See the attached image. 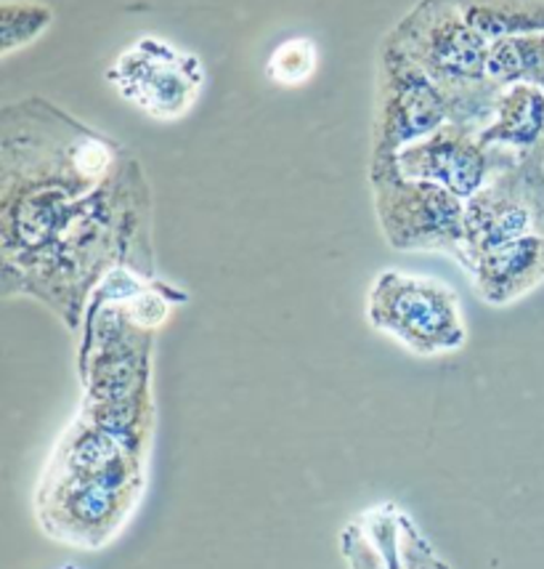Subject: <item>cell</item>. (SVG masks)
<instances>
[{
	"label": "cell",
	"instance_id": "obj_1",
	"mask_svg": "<svg viewBox=\"0 0 544 569\" xmlns=\"http://www.w3.org/2000/svg\"><path fill=\"white\" fill-rule=\"evenodd\" d=\"M158 277L152 184L93 126L27 97L0 110V293L32 298L70 333L109 274Z\"/></svg>",
	"mask_w": 544,
	"mask_h": 569
},
{
	"label": "cell",
	"instance_id": "obj_2",
	"mask_svg": "<svg viewBox=\"0 0 544 569\" xmlns=\"http://www.w3.org/2000/svg\"><path fill=\"white\" fill-rule=\"evenodd\" d=\"M147 463L112 433L74 416L40 471L38 527L61 546L83 551L109 546L144 498Z\"/></svg>",
	"mask_w": 544,
	"mask_h": 569
},
{
	"label": "cell",
	"instance_id": "obj_3",
	"mask_svg": "<svg viewBox=\"0 0 544 569\" xmlns=\"http://www.w3.org/2000/svg\"><path fill=\"white\" fill-rule=\"evenodd\" d=\"M385 36L444 91L452 123L484 128L500 91L488 80L492 43L454 0H417Z\"/></svg>",
	"mask_w": 544,
	"mask_h": 569
},
{
	"label": "cell",
	"instance_id": "obj_4",
	"mask_svg": "<svg viewBox=\"0 0 544 569\" xmlns=\"http://www.w3.org/2000/svg\"><path fill=\"white\" fill-rule=\"evenodd\" d=\"M364 317L414 357L454 355L467 343L457 290L439 277L383 269L366 290Z\"/></svg>",
	"mask_w": 544,
	"mask_h": 569
},
{
	"label": "cell",
	"instance_id": "obj_5",
	"mask_svg": "<svg viewBox=\"0 0 544 569\" xmlns=\"http://www.w3.org/2000/svg\"><path fill=\"white\" fill-rule=\"evenodd\" d=\"M377 227L399 253L465 256V200L431 181L410 179L396 162L366 168Z\"/></svg>",
	"mask_w": 544,
	"mask_h": 569
},
{
	"label": "cell",
	"instance_id": "obj_6",
	"mask_svg": "<svg viewBox=\"0 0 544 569\" xmlns=\"http://www.w3.org/2000/svg\"><path fill=\"white\" fill-rule=\"evenodd\" d=\"M446 123L452 112L444 91L385 36L377 49L370 166L396 162L406 147Z\"/></svg>",
	"mask_w": 544,
	"mask_h": 569
},
{
	"label": "cell",
	"instance_id": "obj_7",
	"mask_svg": "<svg viewBox=\"0 0 544 569\" xmlns=\"http://www.w3.org/2000/svg\"><path fill=\"white\" fill-rule=\"evenodd\" d=\"M112 91L158 123L187 118L205 88V67L197 53L175 49L162 38H141L107 70Z\"/></svg>",
	"mask_w": 544,
	"mask_h": 569
},
{
	"label": "cell",
	"instance_id": "obj_8",
	"mask_svg": "<svg viewBox=\"0 0 544 569\" xmlns=\"http://www.w3.org/2000/svg\"><path fill=\"white\" fill-rule=\"evenodd\" d=\"M544 234V160H518L500 168L465 200V256Z\"/></svg>",
	"mask_w": 544,
	"mask_h": 569
},
{
	"label": "cell",
	"instance_id": "obj_9",
	"mask_svg": "<svg viewBox=\"0 0 544 569\" xmlns=\"http://www.w3.org/2000/svg\"><path fill=\"white\" fill-rule=\"evenodd\" d=\"M340 553L349 569H452L417 521L391 500L364 508L343 527Z\"/></svg>",
	"mask_w": 544,
	"mask_h": 569
},
{
	"label": "cell",
	"instance_id": "obj_10",
	"mask_svg": "<svg viewBox=\"0 0 544 569\" xmlns=\"http://www.w3.org/2000/svg\"><path fill=\"white\" fill-rule=\"evenodd\" d=\"M510 162L513 160L500 158L484 147L478 133L457 123L441 126L439 131L414 141L396 158L401 173L444 187L460 200H471L500 168Z\"/></svg>",
	"mask_w": 544,
	"mask_h": 569
},
{
	"label": "cell",
	"instance_id": "obj_11",
	"mask_svg": "<svg viewBox=\"0 0 544 569\" xmlns=\"http://www.w3.org/2000/svg\"><path fill=\"white\" fill-rule=\"evenodd\" d=\"M462 272L488 307H510L544 284V234L502 242L467 256Z\"/></svg>",
	"mask_w": 544,
	"mask_h": 569
},
{
	"label": "cell",
	"instance_id": "obj_12",
	"mask_svg": "<svg viewBox=\"0 0 544 569\" xmlns=\"http://www.w3.org/2000/svg\"><path fill=\"white\" fill-rule=\"evenodd\" d=\"M478 139L505 160H544L542 88L526 83L500 88Z\"/></svg>",
	"mask_w": 544,
	"mask_h": 569
},
{
	"label": "cell",
	"instance_id": "obj_13",
	"mask_svg": "<svg viewBox=\"0 0 544 569\" xmlns=\"http://www.w3.org/2000/svg\"><path fill=\"white\" fill-rule=\"evenodd\" d=\"M488 43L544 32V0H454Z\"/></svg>",
	"mask_w": 544,
	"mask_h": 569
},
{
	"label": "cell",
	"instance_id": "obj_14",
	"mask_svg": "<svg viewBox=\"0 0 544 569\" xmlns=\"http://www.w3.org/2000/svg\"><path fill=\"white\" fill-rule=\"evenodd\" d=\"M488 80L496 88L526 83L544 91V32L502 38L488 51Z\"/></svg>",
	"mask_w": 544,
	"mask_h": 569
},
{
	"label": "cell",
	"instance_id": "obj_15",
	"mask_svg": "<svg viewBox=\"0 0 544 569\" xmlns=\"http://www.w3.org/2000/svg\"><path fill=\"white\" fill-rule=\"evenodd\" d=\"M53 24V9L40 0H3L0 3V59L32 46Z\"/></svg>",
	"mask_w": 544,
	"mask_h": 569
},
{
	"label": "cell",
	"instance_id": "obj_16",
	"mask_svg": "<svg viewBox=\"0 0 544 569\" xmlns=\"http://www.w3.org/2000/svg\"><path fill=\"white\" fill-rule=\"evenodd\" d=\"M316 46L305 38H292L271 53L266 64V78L274 86L301 88L316 72Z\"/></svg>",
	"mask_w": 544,
	"mask_h": 569
},
{
	"label": "cell",
	"instance_id": "obj_17",
	"mask_svg": "<svg viewBox=\"0 0 544 569\" xmlns=\"http://www.w3.org/2000/svg\"><path fill=\"white\" fill-rule=\"evenodd\" d=\"M61 569H78L74 565H67V567H61Z\"/></svg>",
	"mask_w": 544,
	"mask_h": 569
}]
</instances>
